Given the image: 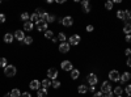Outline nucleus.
<instances>
[{
	"label": "nucleus",
	"instance_id": "34",
	"mask_svg": "<svg viewBox=\"0 0 131 97\" xmlns=\"http://www.w3.org/2000/svg\"><path fill=\"white\" fill-rule=\"evenodd\" d=\"M125 92L127 93V96H131V84H127V85H126Z\"/></svg>",
	"mask_w": 131,
	"mask_h": 97
},
{
	"label": "nucleus",
	"instance_id": "2",
	"mask_svg": "<svg viewBox=\"0 0 131 97\" xmlns=\"http://www.w3.org/2000/svg\"><path fill=\"white\" fill-rule=\"evenodd\" d=\"M80 41H81V37L79 34H72L68 38V44H70V46H78L80 44Z\"/></svg>",
	"mask_w": 131,
	"mask_h": 97
},
{
	"label": "nucleus",
	"instance_id": "11",
	"mask_svg": "<svg viewBox=\"0 0 131 97\" xmlns=\"http://www.w3.org/2000/svg\"><path fill=\"white\" fill-rule=\"evenodd\" d=\"M29 88L30 89H33V91H38L39 88H41V81L39 80H31L30 81V84H29Z\"/></svg>",
	"mask_w": 131,
	"mask_h": 97
},
{
	"label": "nucleus",
	"instance_id": "10",
	"mask_svg": "<svg viewBox=\"0 0 131 97\" xmlns=\"http://www.w3.org/2000/svg\"><path fill=\"white\" fill-rule=\"evenodd\" d=\"M62 24H63L64 26L70 28V26H72V24H73V18H72L71 16H66V17H63V20H62Z\"/></svg>",
	"mask_w": 131,
	"mask_h": 97
},
{
	"label": "nucleus",
	"instance_id": "12",
	"mask_svg": "<svg viewBox=\"0 0 131 97\" xmlns=\"http://www.w3.org/2000/svg\"><path fill=\"white\" fill-rule=\"evenodd\" d=\"M13 36H15V38H16L17 41H21V42H24V39H25V33H24V30H16Z\"/></svg>",
	"mask_w": 131,
	"mask_h": 97
},
{
	"label": "nucleus",
	"instance_id": "39",
	"mask_svg": "<svg viewBox=\"0 0 131 97\" xmlns=\"http://www.w3.org/2000/svg\"><path fill=\"white\" fill-rule=\"evenodd\" d=\"M21 97H31V94L29 92H23L21 93Z\"/></svg>",
	"mask_w": 131,
	"mask_h": 97
},
{
	"label": "nucleus",
	"instance_id": "20",
	"mask_svg": "<svg viewBox=\"0 0 131 97\" xmlns=\"http://www.w3.org/2000/svg\"><path fill=\"white\" fill-rule=\"evenodd\" d=\"M9 93H10V97H21V93H23V92H21L18 88H13Z\"/></svg>",
	"mask_w": 131,
	"mask_h": 97
},
{
	"label": "nucleus",
	"instance_id": "45",
	"mask_svg": "<svg viewBox=\"0 0 131 97\" xmlns=\"http://www.w3.org/2000/svg\"><path fill=\"white\" fill-rule=\"evenodd\" d=\"M88 91H91L92 93H94V92H96V91H94V85H91V88H89Z\"/></svg>",
	"mask_w": 131,
	"mask_h": 97
},
{
	"label": "nucleus",
	"instance_id": "9",
	"mask_svg": "<svg viewBox=\"0 0 131 97\" xmlns=\"http://www.w3.org/2000/svg\"><path fill=\"white\" fill-rule=\"evenodd\" d=\"M86 81H88V84H91V85H96L97 84V81H98V78H97V75L96 73H89L88 75V78H86Z\"/></svg>",
	"mask_w": 131,
	"mask_h": 97
},
{
	"label": "nucleus",
	"instance_id": "44",
	"mask_svg": "<svg viewBox=\"0 0 131 97\" xmlns=\"http://www.w3.org/2000/svg\"><path fill=\"white\" fill-rule=\"evenodd\" d=\"M126 42H131V34H127L126 36Z\"/></svg>",
	"mask_w": 131,
	"mask_h": 97
},
{
	"label": "nucleus",
	"instance_id": "4",
	"mask_svg": "<svg viewBox=\"0 0 131 97\" xmlns=\"http://www.w3.org/2000/svg\"><path fill=\"white\" fill-rule=\"evenodd\" d=\"M109 79H110L112 81H119L121 80V73H119L117 70H112L110 72H109Z\"/></svg>",
	"mask_w": 131,
	"mask_h": 97
},
{
	"label": "nucleus",
	"instance_id": "29",
	"mask_svg": "<svg viewBox=\"0 0 131 97\" xmlns=\"http://www.w3.org/2000/svg\"><path fill=\"white\" fill-rule=\"evenodd\" d=\"M113 5H114V3L112 2V0H107V2L105 3V8H106L107 10H112V9H113Z\"/></svg>",
	"mask_w": 131,
	"mask_h": 97
},
{
	"label": "nucleus",
	"instance_id": "1",
	"mask_svg": "<svg viewBox=\"0 0 131 97\" xmlns=\"http://www.w3.org/2000/svg\"><path fill=\"white\" fill-rule=\"evenodd\" d=\"M4 73H5V76H8V78H13L15 75L17 73V68L13 66V64H8V66L4 68Z\"/></svg>",
	"mask_w": 131,
	"mask_h": 97
},
{
	"label": "nucleus",
	"instance_id": "32",
	"mask_svg": "<svg viewBox=\"0 0 131 97\" xmlns=\"http://www.w3.org/2000/svg\"><path fill=\"white\" fill-rule=\"evenodd\" d=\"M24 44H25V45H31V44H33V37H30V36L25 37V39H24Z\"/></svg>",
	"mask_w": 131,
	"mask_h": 97
},
{
	"label": "nucleus",
	"instance_id": "21",
	"mask_svg": "<svg viewBox=\"0 0 131 97\" xmlns=\"http://www.w3.org/2000/svg\"><path fill=\"white\" fill-rule=\"evenodd\" d=\"M41 87L47 89L49 87H51V80H50V79H43V80L41 81Z\"/></svg>",
	"mask_w": 131,
	"mask_h": 97
},
{
	"label": "nucleus",
	"instance_id": "43",
	"mask_svg": "<svg viewBox=\"0 0 131 97\" xmlns=\"http://www.w3.org/2000/svg\"><path fill=\"white\" fill-rule=\"evenodd\" d=\"M126 64H127L128 67H131V57H128V58H127V62H126Z\"/></svg>",
	"mask_w": 131,
	"mask_h": 97
},
{
	"label": "nucleus",
	"instance_id": "16",
	"mask_svg": "<svg viewBox=\"0 0 131 97\" xmlns=\"http://www.w3.org/2000/svg\"><path fill=\"white\" fill-rule=\"evenodd\" d=\"M13 38H15V36L12 33H5L4 34V42H5V44H12Z\"/></svg>",
	"mask_w": 131,
	"mask_h": 97
},
{
	"label": "nucleus",
	"instance_id": "14",
	"mask_svg": "<svg viewBox=\"0 0 131 97\" xmlns=\"http://www.w3.org/2000/svg\"><path fill=\"white\" fill-rule=\"evenodd\" d=\"M81 9H83V12H85V13H88L91 10V4H89L88 0H83L81 2Z\"/></svg>",
	"mask_w": 131,
	"mask_h": 97
},
{
	"label": "nucleus",
	"instance_id": "13",
	"mask_svg": "<svg viewBox=\"0 0 131 97\" xmlns=\"http://www.w3.org/2000/svg\"><path fill=\"white\" fill-rule=\"evenodd\" d=\"M37 13H38L41 21H46L47 23V18H49V13L47 12H45V10H42V9H37Z\"/></svg>",
	"mask_w": 131,
	"mask_h": 97
},
{
	"label": "nucleus",
	"instance_id": "8",
	"mask_svg": "<svg viewBox=\"0 0 131 97\" xmlns=\"http://www.w3.org/2000/svg\"><path fill=\"white\" fill-rule=\"evenodd\" d=\"M70 49H71V46H70L68 42H62V44L59 45V51H60L62 54H67V52H70Z\"/></svg>",
	"mask_w": 131,
	"mask_h": 97
},
{
	"label": "nucleus",
	"instance_id": "7",
	"mask_svg": "<svg viewBox=\"0 0 131 97\" xmlns=\"http://www.w3.org/2000/svg\"><path fill=\"white\" fill-rule=\"evenodd\" d=\"M57 78H58V70L57 68H49L47 70V79L57 80Z\"/></svg>",
	"mask_w": 131,
	"mask_h": 97
},
{
	"label": "nucleus",
	"instance_id": "31",
	"mask_svg": "<svg viewBox=\"0 0 131 97\" xmlns=\"http://www.w3.org/2000/svg\"><path fill=\"white\" fill-rule=\"evenodd\" d=\"M114 96H122V93H123V89L121 88V87H117L115 89H114Z\"/></svg>",
	"mask_w": 131,
	"mask_h": 97
},
{
	"label": "nucleus",
	"instance_id": "47",
	"mask_svg": "<svg viewBox=\"0 0 131 97\" xmlns=\"http://www.w3.org/2000/svg\"><path fill=\"white\" fill-rule=\"evenodd\" d=\"M115 97H122V96H115Z\"/></svg>",
	"mask_w": 131,
	"mask_h": 97
},
{
	"label": "nucleus",
	"instance_id": "23",
	"mask_svg": "<svg viewBox=\"0 0 131 97\" xmlns=\"http://www.w3.org/2000/svg\"><path fill=\"white\" fill-rule=\"evenodd\" d=\"M123 31L126 33V36H127V34H131V23H126V24H125Z\"/></svg>",
	"mask_w": 131,
	"mask_h": 97
},
{
	"label": "nucleus",
	"instance_id": "35",
	"mask_svg": "<svg viewBox=\"0 0 131 97\" xmlns=\"http://www.w3.org/2000/svg\"><path fill=\"white\" fill-rule=\"evenodd\" d=\"M55 21V15H49V18H47V24L49 23H54Z\"/></svg>",
	"mask_w": 131,
	"mask_h": 97
},
{
	"label": "nucleus",
	"instance_id": "38",
	"mask_svg": "<svg viewBox=\"0 0 131 97\" xmlns=\"http://www.w3.org/2000/svg\"><path fill=\"white\" fill-rule=\"evenodd\" d=\"M93 97H104V93L102 92H94L93 93Z\"/></svg>",
	"mask_w": 131,
	"mask_h": 97
},
{
	"label": "nucleus",
	"instance_id": "46",
	"mask_svg": "<svg viewBox=\"0 0 131 97\" xmlns=\"http://www.w3.org/2000/svg\"><path fill=\"white\" fill-rule=\"evenodd\" d=\"M4 97H10V93H7V94H5Z\"/></svg>",
	"mask_w": 131,
	"mask_h": 97
},
{
	"label": "nucleus",
	"instance_id": "33",
	"mask_svg": "<svg viewBox=\"0 0 131 97\" xmlns=\"http://www.w3.org/2000/svg\"><path fill=\"white\" fill-rule=\"evenodd\" d=\"M57 38H58V41H60V42H66V34H64V33H59Z\"/></svg>",
	"mask_w": 131,
	"mask_h": 97
},
{
	"label": "nucleus",
	"instance_id": "5",
	"mask_svg": "<svg viewBox=\"0 0 131 97\" xmlns=\"http://www.w3.org/2000/svg\"><path fill=\"white\" fill-rule=\"evenodd\" d=\"M36 28H37L38 31H43V33H45L46 30H49V24L46 21H39V23L36 24Z\"/></svg>",
	"mask_w": 131,
	"mask_h": 97
},
{
	"label": "nucleus",
	"instance_id": "19",
	"mask_svg": "<svg viewBox=\"0 0 131 97\" xmlns=\"http://www.w3.org/2000/svg\"><path fill=\"white\" fill-rule=\"evenodd\" d=\"M29 21H30V23H33V24H34V23H36V24H37V23H39L41 20H39L38 13H37V12H36V13H31V15H30V20H29Z\"/></svg>",
	"mask_w": 131,
	"mask_h": 97
},
{
	"label": "nucleus",
	"instance_id": "6",
	"mask_svg": "<svg viewBox=\"0 0 131 97\" xmlns=\"http://www.w3.org/2000/svg\"><path fill=\"white\" fill-rule=\"evenodd\" d=\"M60 68L63 71H72L73 70V66H72V63L70 60H63L60 63Z\"/></svg>",
	"mask_w": 131,
	"mask_h": 97
},
{
	"label": "nucleus",
	"instance_id": "24",
	"mask_svg": "<svg viewBox=\"0 0 131 97\" xmlns=\"http://www.w3.org/2000/svg\"><path fill=\"white\" fill-rule=\"evenodd\" d=\"M79 76H80V71H79V70H75V68H73V70L71 71V78H72L73 80H76V79H78Z\"/></svg>",
	"mask_w": 131,
	"mask_h": 97
},
{
	"label": "nucleus",
	"instance_id": "26",
	"mask_svg": "<svg viewBox=\"0 0 131 97\" xmlns=\"http://www.w3.org/2000/svg\"><path fill=\"white\" fill-rule=\"evenodd\" d=\"M60 85H62V83H60L59 80H52V81H51V87H52L54 89L60 88Z\"/></svg>",
	"mask_w": 131,
	"mask_h": 97
},
{
	"label": "nucleus",
	"instance_id": "27",
	"mask_svg": "<svg viewBox=\"0 0 131 97\" xmlns=\"http://www.w3.org/2000/svg\"><path fill=\"white\" fill-rule=\"evenodd\" d=\"M45 38H47V39H52V38H54V31L50 30V29L46 30V31H45Z\"/></svg>",
	"mask_w": 131,
	"mask_h": 97
},
{
	"label": "nucleus",
	"instance_id": "41",
	"mask_svg": "<svg viewBox=\"0 0 131 97\" xmlns=\"http://www.w3.org/2000/svg\"><path fill=\"white\" fill-rule=\"evenodd\" d=\"M125 54L127 55V58L131 57V49H126V50H125Z\"/></svg>",
	"mask_w": 131,
	"mask_h": 97
},
{
	"label": "nucleus",
	"instance_id": "25",
	"mask_svg": "<svg viewBox=\"0 0 131 97\" xmlns=\"http://www.w3.org/2000/svg\"><path fill=\"white\" fill-rule=\"evenodd\" d=\"M78 92H79L80 94H84V93H86V92H88V88H86V85L81 84V85H79V88H78Z\"/></svg>",
	"mask_w": 131,
	"mask_h": 97
},
{
	"label": "nucleus",
	"instance_id": "3",
	"mask_svg": "<svg viewBox=\"0 0 131 97\" xmlns=\"http://www.w3.org/2000/svg\"><path fill=\"white\" fill-rule=\"evenodd\" d=\"M112 91H113V88H112V84L109 83V81H104V83L101 84L100 92H102L104 94H106V93H109V92H112Z\"/></svg>",
	"mask_w": 131,
	"mask_h": 97
},
{
	"label": "nucleus",
	"instance_id": "36",
	"mask_svg": "<svg viewBox=\"0 0 131 97\" xmlns=\"http://www.w3.org/2000/svg\"><path fill=\"white\" fill-rule=\"evenodd\" d=\"M5 20H7L5 15H4V13H0V24H4V23H5Z\"/></svg>",
	"mask_w": 131,
	"mask_h": 97
},
{
	"label": "nucleus",
	"instance_id": "17",
	"mask_svg": "<svg viewBox=\"0 0 131 97\" xmlns=\"http://www.w3.org/2000/svg\"><path fill=\"white\" fill-rule=\"evenodd\" d=\"M33 29H34V24H33V23H30V21L24 23V30L25 31H31Z\"/></svg>",
	"mask_w": 131,
	"mask_h": 97
},
{
	"label": "nucleus",
	"instance_id": "42",
	"mask_svg": "<svg viewBox=\"0 0 131 97\" xmlns=\"http://www.w3.org/2000/svg\"><path fill=\"white\" fill-rule=\"evenodd\" d=\"M104 97H115V96H114V93H113V92H109V93L104 94Z\"/></svg>",
	"mask_w": 131,
	"mask_h": 97
},
{
	"label": "nucleus",
	"instance_id": "18",
	"mask_svg": "<svg viewBox=\"0 0 131 97\" xmlns=\"http://www.w3.org/2000/svg\"><path fill=\"white\" fill-rule=\"evenodd\" d=\"M117 17H118L119 20H123V21H126V23H127V20H126V10L119 9L118 12H117Z\"/></svg>",
	"mask_w": 131,
	"mask_h": 97
},
{
	"label": "nucleus",
	"instance_id": "15",
	"mask_svg": "<svg viewBox=\"0 0 131 97\" xmlns=\"http://www.w3.org/2000/svg\"><path fill=\"white\" fill-rule=\"evenodd\" d=\"M130 79H131V73L130 72H123V73H121V83H127V81H130Z\"/></svg>",
	"mask_w": 131,
	"mask_h": 97
},
{
	"label": "nucleus",
	"instance_id": "22",
	"mask_svg": "<svg viewBox=\"0 0 131 97\" xmlns=\"http://www.w3.org/2000/svg\"><path fill=\"white\" fill-rule=\"evenodd\" d=\"M47 96V89L46 88H39L37 91V97H46Z\"/></svg>",
	"mask_w": 131,
	"mask_h": 97
},
{
	"label": "nucleus",
	"instance_id": "37",
	"mask_svg": "<svg viewBox=\"0 0 131 97\" xmlns=\"http://www.w3.org/2000/svg\"><path fill=\"white\" fill-rule=\"evenodd\" d=\"M126 20H127V23L131 20V10H126Z\"/></svg>",
	"mask_w": 131,
	"mask_h": 97
},
{
	"label": "nucleus",
	"instance_id": "28",
	"mask_svg": "<svg viewBox=\"0 0 131 97\" xmlns=\"http://www.w3.org/2000/svg\"><path fill=\"white\" fill-rule=\"evenodd\" d=\"M7 63H8V62H7V58H4V57L0 58V67H2V68H5V67L8 66Z\"/></svg>",
	"mask_w": 131,
	"mask_h": 97
},
{
	"label": "nucleus",
	"instance_id": "40",
	"mask_svg": "<svg viewBox=\"0 0 131 97\" xmlns=\"http://www.w3.org/2000/svg\"><path fill=\"white\" fill-rule=\"evenodd\" d=\"M93 25H86V31H89V33H91V31H93Z\"/></svg>",
	"mask_w": 131,
	"mask_h": 97
},
{
	"label": "nucleus",
	"instance_id": "30",
	"mask_svg": "<svg viewBox=\"0 0 131 97\" xmlns=\"http://www.w3.org/2000/svg\"><path fill=\"white\" fill-rule=\"evenodd\" d=\"M21 20H23V21H25V23H26V21H29V20H30V15H29L28 12L21 13Z\"/></svg>",
	"mask_w": 131,
	"mask_h": 97
}]
</instances>
